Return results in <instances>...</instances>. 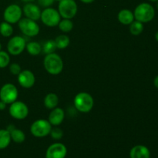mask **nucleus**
<instances>
[{
	"label": "nucleus",
	"mask_w": 158,
	"mask_h": 158,
	"mask_svg": "<svg viewBox=\"0 0 158 158\" xmlns=\"http://www.w3.org/2000/svg\"><path fill=\"white\" fill-rule=\"evenodd\" d=\"M19 93L16 86L12 83H6L0 89V100L6 104H11L17 100Z\"/></svg>",
	"instance_id": "6e6552de"
},
{
	"label": "nucleus",
	"mask_w": 158,
	"mask_h": 158,
	"mask_svg": "<svg viewBox=\"0 0 158 158\" xmlns=\"http://www.w3.org/2000/svg\"><path fill=\"white\" fill-rule=\"evenodd\" d=\"M154 86H155V87H157L158 89V76H157V77L154 78Z\"/></svg>",
	"instance_id": "2f4dec72"
},
{
	"label": "nucleus",
	"mask_w": 158,
	"mask_h": 158,
	"mask_svg": "<svg viewBox=\"0 0 158 158\" xmlns=\"http://www.w3.org/2000/svg\"><path fill=\"white\" fill-rule=\"evenodd\" d=\"M54 0H38V3L40 6L43 8L50 7L54 3Z\"/></svg>",
	"instance_id": "c756f323"
},
{
	"label": "nucleus",
	"mask_w": 158,
	"mask_h": 158,
	"mask_svg": "<svg viewBox=\"0 0 158 158\" xmlns=\"http://www.w3.org/2000/svg\"><path fill=\"white\" fill-rule=\"evenodd\" d=\"M65 117V112L62 108L56 107L52 109L49 115V122L52 126L57 127L63 123Z\"/></svg>",
	"instance_id": "2eb2a0df"
},
{
	"label": "nucleus",
	"mask_w": 158,
	"mask_h": 158,
	"mask_svg": "<svg viewBox=\"0 0 158 158\" xmlns=\"http://www.w3.org/2000/svg\"><path fill=\"white\" fill-rule=\"evenodd\" d=\"M11 136V140H13L15 143H21L25 141L26 139V135L23 131L17 128L14 127L11 131H9Z\"/></svg>",
	"instance_id": "aec40b11"
},
{
	"label": "nucleus",
	"mask_w": 158,
	"mask_h": 158,
	"mask_svg": "<svg viewBox=\"0 0 158 158\" xmlns=\"http://www.w3.org/2000/svg\"><path fill=\"white\" fill-rule=\"evenodd\" d=\"M157 9H158V1H157Z\"/></svg>",
	"instance_id": "4c0bfd02"
},
{
	"label": "nucleus",
	"mask_w": 158,
	"mask_h": 158,
	"mask_svg": "<svg viewBox=\"0 0 158 158\" xmlns=\"http://www.w3.org/2000/svg\"><path fill=\"white\" fill-rule=\"evenodd\" d=\"M143 30V23L137 21H133L132 23L130 24V32L132 35H139Z\"/></svg>",
	"instance_id": "b1692460"
},
{
	"label": "nucleus",
	"mask_w": 158,
	"mask_h": 158,
	"mask_svg": "<svg viewBox=\"0 0 158 158\" xmlns=\"http://www.w3.org/2000/svg\"><path fill=\"white\" fill-rule=\"evenodd\" d=\"M130 157L131 158H150L151 152L146 146L137 145L131 150Z\"/></svg>",
	"instance_id": "dca6fc26"
},
{
	"label": "nucleus",
	"mask_w": 158,
	"mask_h": 158,
	"mask_svg": "<svg viewBox=\"0 0 158 158\" xmlns=\"http://www.w3.org/2000/svg\"><path fill=\"white\" fill-rule=\"evenodd\" d=\"M118 20L123 25H130L134 20V12L130 9H122L118 13Z\"/></svg>",
	"instance_id": "f3484780"
},
{
	"label": "nucleus",
	"mask_w": 158,
	"mask_h": 158,
	"mask_svg": "<svg viewBox=\"0 0 158 158\" xmlns=\"http://www.w3.org/2000/svg\"><path fill=\"white\" fill-rule=\"evenodd\" d=\"M73 104L76 109L80 112L89 113L94 107V100L89 94L81 92L76 95Z\"/></svg>",
	"instance_id": "7ed1b4c3"
},
{
	"label": "nucleus",
	"mask_w": 158,
	"mask_h": 158,
	"mask_svg": "<svg viewBox=\"0 0 158 158\" xmlns=\"http://www.w3.org/2000/svg\"><path fill=\"white\" fill-rule=\"evenodd\" d=\"M13 33L12 24L4 21L0 23V35L4 37H9Z\"/></svg>",
	"instance_id": "4be33fe9"
},
{
	"label": "nucleus",
	"mask_w": 158,
	"mask_h": 158,
	"mask_svg": "<svg viewBox=\"0 0 158 158\" xmlns=\"http://www.w3.org/2000/svg\"><path fill=\"white\" fill-rule=\"evenodd\" d=\"M18 82L21 86L26 88V89H29L35 84V75L32 71L29 70V69L22 70L18 75Z\"/></svg>",
	"instance_id": "ddd939ff"
},
{
	"label": "nucleus",
	"mask_w": 158,
	"mask_h": 158,
	"mask_svg": "<svg viewBox=\"0 0 158 158\" xmlns=\"http://www.w3.org/2000/svg\"><path fill=\"white\" fill-rule=\"evenodd\" d=\"M18 26L20 31L24 35L29 37H33L40 33V26L34 20L28 18H22L18 22Z\"/></svg>",
	"instance_id": "0eeeda50"
},
{
	"label": "nucleus",
	"mask_w": 158,
	"mask_h": 158,
	"mask_svg": "<svg viewBox=\"0 0 158 158\" xmlns=\"http://www.w3.org/2000/svg\"><path fill=\"white\" fill-rule=\"evenodd\" d=\"M69 38L66 35H60L56 38L55 43L57 49H66L69 44Z\"/></svg>",
	"instance_id": "5701e85b"
},
{
	"label": "nucleus",
	"mask_w": 158,
	"mask_h": 158,
	"mask_svg": "<svg viewBox=\"0 0 158 158\" xmlns=\"http://www.w3.org/2000/svg\"><path fill=\"white\" fill-rule=\"evenodd\" d=\"M1 50H2V44L0 43V51H1Z\"/></svg>",
	"instance_id": "e433bc0d"
},
{
	"label": "nucleus",
	"mask_w": 158,
	"mask_h": 158,
	"mask_svg": "<svg viewBox=\"0 0 158 158\" xmlns=\"http://www.w3.org/2000/svg\"><path fill=\"white\" fill-rule=\"evenodd\" d=\"M149 1H151V2H157V1H158V0H149Z\"/></svg>",
	"instance_id": "c9c22d12"
},
{
	"label": "nucleus",
	"mask_w": 158,
	"mask_h": 158,
	"mask_svg": "<svg viewBox=\"0 0 158 158\" xmlns=\"http://www.w3.org/2000/svg\"><path fill=\"white\" fill-rule=\"evenodd\" d=\"M9 113L12 117L16 120H23L26 118L29 114V108L27 105L22 101H17L12 103L9 109Z\"/></svg>",
	"instance_id": "9d476101"
},
{
	"label": "nucleus",
	"mask_w": 158,
	"mask_h": 158,
	"mask_svg": "<svg viewBox=\"0 0 158 158\" xmlns=\"http://www.w3.org/2000/svg\"><path fill=\"white\" fill-rule=\"evenodd\" d=\"M54 1H56V2H60L61 0H54Z\"/></svg>",
	"instance_id": "58836bf2"
},
{
	"label": "nucleus",
	"mask_w": 158,
	"mask_h": 158,
	"mask_svg": "<svg viewBox=\"0 0 158 158\" xmlns=\"http://www.w3.org/2000/svg\"><path fill=\"white\" fill-rule=\"evenodd\" d=\"M23 2H32L34 0H23Z\"/></svg>",
	"instance_id": "72a5a7b5"
},
{
	"label": "nucleus",
	"mask_w": 158,
	"mask_h": 158,
	"mask_svg": "<svg viewBox=\"0 0 158 158\" xmlns=\"http://www.w3.org/2000/svg\"><path fill=\"white\" fill-rule=\"evenodd\" d=\"M26 46V40L19 35H15L12 37L8 42V52L12 56H18L24 51Z\"/></svg>",
	"instance_id": "9b49d317"
},
{
	"label": "nucleus",
	"mask_w": 158,
	"mask_h": 158,
	"mask_svg": "<svg viewBox=\"0 0 158 158\" xmlns=\"http://www.w3.org/2000/svg\"><path fill=\"white\" fill-rule=\"evenodd\" d=\"M52 125L49 120L40 119L32 123L30 127V132L35 137H44L50 134Z\"/></svg>",
	"instance_id": "39448f33"
},
{
	"label": "nucleus",
	"mask_w": 158,
	"mask_h": 158,
	"mask_svg": "<svg viewBox=\"0 0 158 158\" xmlns=\"http://www.w3.org/2000/svg\"><path fill=\"white\" fill-rule=\"evenodd\" d=\"M40 19L46 26L49 27H54V26H58L61 20V16L58 10L53 8L48 7L45 8L44 10L42 11Z\"/></svg>",
	"instance_id": "423d86ee"
},
{
	"label": "nucleus",
	"mask_w": 158,
	"mask_h": 158,
	"mask_svg": "<svg viewBox=\"0 0 158 158\" xmlns=\"http://www.w3.org/2000/svg\"><path fill=\"white\" fill-rule=\"evenodd\" d=\"M56 49L57 48L56 46L55 40H49L47 41H46L43 43V46H42V51L45 54H46V55L54 52Z\"/></svg>",
	"instance_id": "393cba45"
},
{
	"label": "nucleus",
	"mask_w": 158,
	"mask_h": 158,
	"mask_svg": "<svg viewBox=\"0 0 158 158\" xmlns=\"http://www.w3.org/2000/svg\"><path fill=\"white\" fill-rule=\"evenodd\" d=\"M9 71H10V73L12 75L18 76L19 73L22 71L21 66L18 63H12L9 66Z\"/></svg>",
	"instance_id": "c85d7f7f"
},
{
	"label": "nucleus",
	"mask_w": 158,
	"mask_h": 158,
	"mask_svg": "<svg viewBox=\"0 0 158 158\" xmlns=\"http://www.w3.org/2000/svg\"><path fill=\"white\" fill-rule=\"evenodd\" d=\"M155 39H156V40L158 42V32H157V33L155 34Z\"/></svg>",
	"instance_id": "f704fd0d"
},
{
	"label": "nucleus",
	"mask_w": 158,
	"mask_h": 158,
	"mask_svg": "<svg viewBox=\"0 0 158 158\" xmlns=\"http://www.w3.org/2000/svg\"><path fill=\"white\" fill-rule=\"evenodd\" d=\"M67 154V149L63 143H55L47 148L46 158H65Z\"/></svg>",
	"instance_id": "f8f14e48"
},
{
	"label": "nucleus",
	"mask_w": 158,
	"mask_h": 158,
	"mask_svg": "<svg viewBox=\"0 0 158 158\" xmlns=\"http://www.w3.org/2000/svg\"><path fill=\"white\" fill-rule=\"evenodd\" d=\"M10 133L5 129L0 130V150L6 149L11 142Z\"/></svg>",
	"instance_id": "6ab92c4d"
},
{
	"label": "nucleus",
	"mask_w": 158,
	"mask_h": 158,
	"mask_svg": "<svg viewBox=\"0 0 158 158\" xmlns=\"http://www.w3.org/2000/svg\"><path fill=\"white\" fill-rule=\"evenodd\" d=\"M43 65L46 70L51 75H58L63 69V60L55 52L47 54L45 56Z\"/></svg>",
	"instance_id": "f257e3e1"
},
{
	"label": "nucleus",
	"mask_w": 158,
	"mask_h": 158,
	"mask_svg": "<svg viewBox=\"0 0 158 158\" xmlns=\"http://www.w3.org/2000/svg\"><path fill=\"white\" fill-rule=\"evenodd\" d=\"M6 108V103L0 100V110H4Z\"/></svg>",
	"instance_id": "7c9ffc66"
},
{
	"label": "nucleus",
	"mask_w": 158,
	"mask_h": 158,
	"mask_svg": "<svg viewBox=\"0 0 158 158\" xmlns=\"http://www.w3.org/2000/svg\"><path fill=\"white\" fill-rule=\"evenodd\" d=\"M50 134L51 137H52V139L58 140H60V139L63 137V131L60 129V128L54 127V128H52V129H51L50 134Z\"/></svg>",
	"instance_id": "cd10ccee"
},
{
	"label": "nucleus",
	"mask_w": 158,
	"mask_h": 158,
	"mask_svg": "<svg viewBox=\"0 0 158 158\" xmlns=\"http://www.w3.org/2000/svg\"><path fill=\"white\" fill-rule=\"evenodd\" d=\"M78 7L75 0H61L59 2L58 12L63 19L73 18L77 13Z\"/></svg>",
	"instance_id": "20e7f679"
},
{
	"label": "nucleus",
	"mask_w": 158,
	"mask_h": 158,
	"mask_svg": "<svg viewBox=\"0 0 158 158\" xmlns=\"http://www.w3.org/2000/svg\"><path fill=\"white\" fill-rule=\"evenodd\" d=\"M134 19L142 23L151 22L155 15V11L151 4L143 2L135 8L134 12Z\"/></svg>",
	"instance_id": "f03ea898"
},
{
	"label": "nucleus",
	"mask_w": 158,
	"mask_h": 158,
	"mask_svg": "<svg viewBox=\"0 0 158 158\" xmlns=\"http://www.w3.org/2000/svg\"><path fill=\"white\" fill-rule=\"evenodd\" d=\"M23 15V9L19 5L12 4L9 5L5 9L3 13L4 20L10 24L17 23L22 19Z\"/></svg>",
	"instance_id": "1a4fd4ad"
},
{
	"label": "nucleus",
	"mask_w": 158,
	"mask_h": 158,
	"mask_svg": "<svg viewBox=\"0 0 158 158\" xmlns=\"http://www.w3.org/2000/svg\"><path fill=\"white\" fill-rule=\"evenodd\" d=\"M59 103V97L58 96L53 93L48 94L45 97L44 99V105L47 109L52 110L57 106Z\"/></svg>",
	"instance_id": "a211bd4d"
},
{
	"label": "nucleus",
	"mask_w": 158,
	"mask_h": 158,
	"mask_svg": "<svg viewBox=\"0 0 158 158\" xmlns=\"http://www.w3.org/2000/svg\"><path fill=\"white\" fill-rule=\"evenodd\" d=\"M10 63V56L9 52L6 51H0V69L8 66Z\"/></svg>",
	"instance_id": "bb28decb"
},
{
	"label": "nucleus",
	"mask_w": 158,
	"mask_h": 158,
	"mask_svg": "<svg viewBox=\"0 0 158 158\" xmlns=\"http://www.w3.org/2000/svg\"><path fill=\"white\" fill-rule=\"evenodd\" d=\"M80 1H81L82 2H83V3H86V4H89V3L93 2L94 0H80Z\"/></svg>",
	"instance_id": "473e14b6"
},
{
	"label": "nucleus",
	"mask_w": 158,
	"mask_h": 158,
	"mask_svg": "<svg viewBox=\"0 0 158 158\" xmlns=\"http://www.w3.org/2000/svg\"><path fill=\"white\" fill-rule=\"evenodd\" d=\"M59 28L62 32H69L73 28V23L69 19H63V20H60V23L58 24Z\"/></svg>",
	"instance_id": "a878e982"
},
{
	"label": "nucleus",
	"mask_w": 158,
	"mask_h": 158,
	"mask_svg": "<svg viewBox=\"0 0 158 158\" xmlns=\"http://www.w3.org/2000/svg\"><path fill=\"white\" fill-rule=\"evenodd\" d=\"M23 12L26 15V18L37 21L40 19L42 11L37 5L32 2H27L23 7Z\"/></svg>",
	"instance_id": "4468645a"
},
{
	"label": "nucleus",
	"mask_w": 158,
	"mask_h": 158,
	"mask_svg": "<svg viewBox=\"0 0 158 158\" xmlns=\"http://www.w3.org/2000/svg\"><path fill=\"white\" fill-rule=\"evenodd\" d=\"M26 49L32 56H38L42 52V46L38 42H29L26 43Z\"/></svg>",
	"instance_id": "412c9836"
}]
</instances>
